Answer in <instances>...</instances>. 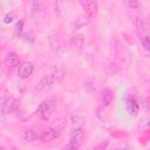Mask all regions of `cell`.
Wrapping results in <instances>:
<instances>
[{"instance_id": "obj_1", "label": "cell", "mask_w": 150, "mask_h": 150, "mask_svg": "<svg viewBox=\"0 0 150 150\" xmlns=\"http://www.w3.org/2000/svg\"><path fill=\"white\" fill-rule=\"evenodd\" d=\"M84 139V132L82 128H74L70 131L69 136V143L63 146L61 150H77L80 145L83 143Z\"/></svg>"}, {"instance_id": "obj_2", "label": "cell", "mask_w": 150, "mask_h": 150, "mask_svg": "<svg viewBox=\"0 0 150 150\" xmlns=\"http://www.w3.org/2000/svg\"><path fill=\"white\" fill-rule=\"evenodd\" d=\"M53 110H54V103H53V100H46L43 101L36 112H38V116L42 120V121H48L50 118V116L53 115Z\"/></svg>"}, {"instance_id": "obj_3", "label": "cell", "mask_w": 150, "mask_h": 150, "mask_svg": "<svg viewBox=\"0 0 150 150\" xmlns=\"http://www.w3.org/2000/svg\"><path fill=\"white\" fill-rule=\"evenodd\" d=\"M80 4L83 7L84 13H86V15L89 19H94L96 16V13H97V2L96 1H93V0H82V1H80Z\"/></svg>"}, {"instance_id": "obj_4", "label": "cell", "mask_w": 150, "mask_h": 150, "mask_svg": "<svg viewBox=\"0 0 150 150\" xmlns=\"http://www.w3.org/2000/svg\"><path fill=\"white\" fill-rule=\"evenodd\" d=\"M34 70V66L32 62H22L18 68V75L21 79H28Z\"/></svg>"}, {"instance_id": "obj_5", "label": "cell", "mask_w": 150, "mask_h": 150, "mask_svg": "<svg viewBox=\"0 0 150 150\" xmlns=\"http://www.w3.org/2000/svg\"><path fill=\"white\" fill-rule=\"evenodd\" d=\"M18 107H19V101L16 98L8 97L4 103H1V111L4 114H9L15 111Z\"/></svg>"}, {"instance_id": "obj_6", "label": "cell", "mask_w": 150, "mask_h": 150, "mask_svg": "<svg viewBox=\"0 0 150 150\" xmlns=\"http://www.w3.org/2000/svg\"><path fill=\"white\" fill-rule=\"evenodd\" d=\"M112 98H114V93L110 88L105 87L102 89L101 91V95H100V103L102 107H108L110 105V103L112 102Z\"/></svg>"}, {"instance_id": "obj_7", "label": "cell", "mask_w": 150, "mask_h": 150, "mask_svg": "<svg viewBox=\"0 0 150 150\" xmlns=\"http://www.w3.org/2000/svg\"><path fill=\"white\" fill-rule=\"evenodd\" d=\"M60 136V131L55 128H47L40 132V139L42 141H53Z\"/></svg>"}, {"instance_id": "obj_8", "label": "cell", "mask_w": 150, "mask_h": 150, "mask_svg": "<svg viewBox=\"0 0 150 150\" xmlns=\"http://www.w3.org/2000/svg\"><path fill=\"white\" fill-rule=\"evenodd\" d=\"M83 43H84V38L82 34L74 35L70 40V48L75 52H80L83 47Z\"/></svg>"}, {"instance_id": "obj_9", "label": "cell", "mask_w": 150, "mask_h": 150, "mask_svg": "<svg viewBox=\"0 0 150 150\" xmlns=\"http://www.w3.org/2000/svg\"><path fill=\"white\" fill-rule=\"evenodd\" d=\"M4 62H5V66H6L7 68L13 69V68H15V67L19 64V56H18L14 52H11V53H8V54L6 55Z\"/></svg>"}, {"instance_id": "obj_10", "label": "cell", "mask_w": 150, "mask_h": 150, "mask_svg": "<svg viewBox=\"0 0 150 150\" xmlns=\"http://www.w3.org/2000/svg\"><path fill=\"white\" fill-rule=\"evenodd\" d=\"M21 138L25 142H33V141L40 139V134L33 129H27V130H23L21 132Z\"/></svg>"}, {"instance_id": "obj_11", "label": "cell", "mask_w": 150, "mask_h": 150, "mask_svg": "<svg viewBox=\"0 0 150 150\" xmlns=\"http://www.w3.org/2000/svg\"><path fill=\"white\" fill-rule=\"evenodd\" d=\"M53 77L50 76V75H46V76H43L41 80H40V82H39V84H38V88L40 89V90H42V91H47V90H49L50 88H52V84H53Z\"/></svg>"}, {"instance_id": "obj_12", "label": "cell", "mask_w": 150, "mask_h": 150, "mask_svg": "<svg viewBox=\"0 0 150 150\" xmlns=\"http://www.w3.org/2000/svg\"><path fill=\"white\" fill-rule=\"evenodd\" d=\"M135 25L141 30H148L150 28V20L144 16H135Z\"/></svg>"}, {"instance_id": "obj_13", "label": "cell", "mask_w": 150, "mask_h": 150, "mask_svg": "<svg viewBox=\"0 0 150 150\" xmlns=\"http://www.w3.org/2000/svg\"><path fill=\"white\" fill-rule=\"evenodd\" d=\"M138 104L136 103V101L134 100V98H129V100H127V109H128V111H129V114H131V115H136L137 112H138Z\"/></svg>"}, {"instance_id": "obj_14", "label": "cell", "mask_w": 150, "mask_h": 150, "mask_svg": "<svg viewBox=\"0 0 150 150\" xmlns=\"http://www.w3.org/2000/svg\"><path fill=\"white\" fill-rule=\"evenodd\" d=\"M142 45H143L145 50L150 52V36L149 35H145L142 38Z\"/></svg>"}, {"instance_id": "obj_15", "label": "cell", "mask_w": 150, "mask_h": 150, "mask_svg": "<svg viewBox=\"0 0 150 150\" xmlns=\"http://www.w3.org/2000/svg\"><path fill=\"white\" fill-rule=\"evenodd\" d=\"M125 5L129 6V7L132 8V9H136V8H138V7L141 6V4H139L138 1H127Z\"/></svg>"}, {"instance_id": "obj_16", "label": "cell", "mask_w": 150, "mask_h": 150, "mask_svg": "<svg viewBox=\"0 0 150 150\" xmlns=\"http://www.w3.org/2000/svg\"><path fill=\"white\" fill-rule=\"evenodd\" d=\"M107 144H108V142H107V141H104V142H102V143L97 144L95 148H93V150H105Z\"/></svg>"}, {"instance_id": "obj_17", "label": "cell", "mask_w": 150, "mask_h": 150, "mask_svg": "<svg viewBox=\"0 0 150 150\" xmlns=\"http://www.w3.org/2000/svg\"><path fill=\"white\" fill-rule=\"evenodd\" d=\"M13 21V14L12 13H7L5 16H4V22L5 23H9Z\"/></svg>"}]
</instances>
